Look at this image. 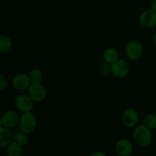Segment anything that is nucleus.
<instances>
[{"label":"nucleus","mask_w":156,"mask_h":156,"mask_svg":"<svg viewBox=\"0 0 156 156\" xmlns=\"http://www.w3.org/2000/svg\"><path fill=\"white\" fill-rule=\"evenodd\" d=\"M34 101L29 95L21 94L15 99V106L21 112H29L34 106Z\"/></svg>","instance_id":"423d86ee"},{"label":"nucleus","mask_w":156,"mask_h":156,"mask_svg":"<svg viewBox=\"0 0 156 156\" xmlns=\"http://www.w3.org/2000/svg\"><path fill=\"white\" fill-rule=\"evenodd\" d=\"M28 95L34 101H42L46 97V90L40 83H31L28 87Z\"/></svg>","instance_id":"20e7f679"},{"label":"nucleus","mask_w":156,"mask_h":156,"mask_svg":"<svg viewBox=\"0 0 156 156\" xmlns=\"http://www.w3.org/2000/svg\"><path fill=\"white\" fill-rule=\"evenodd\" d=\"M153 41H154V43H155V45H156V34L154 35V37H153Z\"/></svg>","instance_id":"4be33fe9"},{"label":"nucleus","mask_w":156,"mask_h":156,"mask_svg":"<svg viewBox=\"0 0 156 156\" xmlns=\"http://www.w3.org/2000/svg\"><path fill=\"white\" fill-rule=\"evenodd\" d=\"M119 58L118 52L114 48H109L104 53V59L108 63H111L117 61Z\"/></svg>","instance_id":"2eb2a0df"},{"label":"nucleus","mask_w":156,"mask_h":156,"mask_svg":"<svg viewBox=\"0 0 156 156\" xmlns=\"http://www.w3.org/2000/svg\"><path fill=\"white\" fill-rule=\"evenodd\" d=\"M116 152L120 156H128L133 152L132 143L126 139L120 140L116 144Z\"/></svg>","instance_id":"9b49d317"},{"label":"nucleus","mask_w":156,"mask_h":156,"mask_svg":"<svg viewBox=\"0 0 156 156\" xmlns=\"http://www.w3.org/2000/svg\"><path fill=\"white\" fill-rule=\"evenodd\" d=\"M139 121L138 113L134 109H128L123 113L122 122L126 127H133Z\"/></svg>","instance_id":"6e6552de"},{"label":"nucleus","mask_w":156,"mask_h":156,"mask_svg":"<svg viewBox=\"0 0 156 156\" xmlns=\"http://www.w3.org/2000/svg\"><path fill=\"white\" fill-rule=\"evenodd\" d=\"M30 78L29 76H27L26 74H18L16 75L12 79V85L14 88L17 90L23 91L30 86Z\"/></svg>","instance_id":"9d476101"},{"label":"nucleus","mask_w":156,"mask_h":156,"mask_svg":"<svg viewBox=\"0 0 156 156\" xmlns=\"http://www.w3.org/2000/svg\"><path fill=\"white\" fill-rule=\"evenodd\" d=\"M92 155H102V156H105V155L104 153H100V152H95V153L93 154Z\"/></svg>","instance_id":"412c9836"},{"label":"nucleus","mask_w":156,"mask_h":156,"mask_svg":"<svg viewBox=\"0 0 156 156\" xmlns=\"http://www.w3.org/2000/svg\"><path fill=\"white\" fill-rule=\"evenodd\" d=\"M140 23L146 28H152L156 26V12L153 10H146L140 16Z\"/></svg>","instance_id":"0eeeda50"},{"label":"nucleus","mask_w":156,"mask_h":156,"mask_svg":"<svg viewBox=\"0 0 156 156\" xmlns=\"http://www.w3.org/2000/svg\"><path fill=\"white\" fill-rule=\"evenodd\" d=\"M111 72L113 74L118 78H123L129 73V67L126 61L123 59H117L111 65Z\"/></svg>","instance_id":"39448f33"},{"label":"nucleus","mask_w":156,"mask_h":156,"mask_svg":"<svg viewBox=\"0 0 156 156\" xmlns=\"http://www.w3.org/2000/svg\"><path fill=\"white\" fill-rule=\"evenodd\" d=\"M7 85V79L3 74L0 75V90L2 91Z\"/></svg>","instance_id":"6ab92c4d"},{"label":"nucleus","mask_w":156,"mask_h":156,"mask_svg":"<svg viewBox=\"0 0 156 156\" xmlns=\"http://www.w3.org/2000/svg\"><path fill=\"white\" fill-rule=\"evenodd\" d=\"M22 145L18 142H12L8 146L7 154L9 156H21L23 154Z\"/></svg>","instance_id":"ddd939ff"},{"label":"nucleus","mask_w":156,"mask_h":156,"mask_svg":"<svg viewBox=\"0 0 156 156\" xmlns=\"http://www.w3.org/2000/svg\"><path fill=\"white\" fill-rule=\"evenodd\" d=\"M18 122V115L15 111H9L3 114L1 119V126L6 128H13Z\"/></svg>","instance_id":"1a4fd4ad"},{"label":"nucleus","mask_w":156,"mask_h":156,"mask_svg":"<svg viewBox=\"0 0 156 156\" xmlns=\"http://www.w3.org/2000/svg\"><path fill=\"white\" fill-rule=\"evenodd\" d=\"M144 124L147 126L149 129L156 128V114H150L144 118Z\"/></svg>","instance_id":"a211bd4d"},{"label":"nucleus","mask_w":156,"mask_h":156,"mask_svg":"<svg viewBox=\"0 0 156 156\" xmlns=\"http://www.w3.org/2000/svg\"><path fill=\"white\" fill-rule=\"evenodd\" d=\"M152 10L156 12V0H153L152 2Z\"/></svg>","instance_id":"aec40b11"},{"label":"nucleus","mask_w":156,"mask_h":156,"mask_svg":"<svg viewBox=\"0 0 156 156\" xmlns=\"http://www.w3.org/2000/svg\"><path fill=\"white\" fill-rule=\"evenodd\" d=\"M143 46L137 41H131L128 43L126 47V54L131 60H137L143 55Z\"/></svg>","instance_id":"7ed1b4c3"},{"label":"nucleus","mask_w":156,"mask_h":156,"mask_svg":"<svg viewBox=\"0 0 156 156\" xmlns=\"http://www.w3.org/2000/svg\"><path fill=\"white\" fill-rule=\"evenodd\" d=\"M13 139L15 141L18 142L22 146H26L28 143V137H27V133H24L21 128L16 129L13 131Z\"/></svg>","instance_id":"4468645a"},{"label":"nucleus","mask_w":156,"mask_h":156,"mask_svg":"<svg viewBox=\"0 0 156 156\" xmlns=\"http://www.w3.org/2000/svg\"><path fill=\"white\" fill-rule=\"evenodd\" d=\"M20 128L27 134L31 133L37 126L36 116L31 112H24L19 120Z\"/></svg>","instance_id":"f03ea898"},{"label":"nucleus","mask_w":156,"mask_h":156,"mask_svg":"<svg viewBox=\"0 0 156 156\" xmlns=\"http://www.w3.org/2000/svg\"><path fill=\"white\" fill-rule=\"evenodd\" d=\"M13 139V133L9 128L2 126L0 128V146L2 148L9 146Z\"/></svg>","instance_id":"f8f14e48"},{"label":"nucleus","mask_w":156,"mask_h":156,"mask_svg":"<svg viewBox=\"0 0 156 156\" xmlns=\"http://www.w3.org/2000/svg\"><path fill=\"white\" fill-rule=\"evenodd\" d=\"M31 83H40L42 80V73L39 69H33L29 74Z\"/></svg>","instance_id":"f3484780"},{"label":"nucleus","mask_w":156,"mask_h":156,"mask_svg":"<svg viewBox=\"0 0 156 156\" xmlns=\"http://www.w3.org/2000/svg\"><path fill=\"white\" fill-rule=\"evenodd\" d=\"M133 137L137 144L141 146H146L152 142V134L147 126L141 124L134 129Z\"/></svg>","instance_id":"f257e3e1"},{"label":"nucleus","mask_w":156,"mask_h":156,"mask_svg":"<svg viewBox=\"0 0 156 156\" xmlns=\"http://www.w3.org/2000/svg\"><path fill=\"white\" fill-rule=\"evenodd\" d=\"M12 45V41L8 37L1 35L0 37V51L2 53H5L9 51Z\"/></svg>","instance_id":"dca6fc26"}]
</instances>
